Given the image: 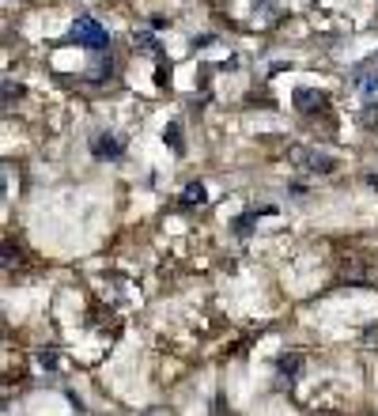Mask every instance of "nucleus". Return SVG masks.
I'll list each match as a JSON object with an SVG mask.
<instances>
[{
    "label": "nucleus",
    "mask_w": 378,
    "mask_h": 416,
    "mask_svg": "<svg viewBox=\"0 0 378 416\" xmlns=\"http://www.w3.org/2000/svg\"><path fill=\"white\" fill-rule=\"evenodd\" d=\"M15 265H19V250H15V243H4V269L12 273Z\"/></svg>",
    "instance_id": "obj_9"
},
{
    "label": "nucleus",
    "mask_w": 378,
    "mask_h": 416,
    "mask_svg": "<svg viewBox=\"0 0 378 416\" xmlns=\"http://www.w3.org/2000/svg\"><path fill=\"white\" fill-rule=\"evenodd\" d=\"M19 95H23V87H19V84H4V106H8L12 99H19Z\"/></svg>",
    "instance_id": "obj_13"
},
{
    "label": "nucleus",
    "mask_w": 378,
    "mask_h": 416,
    "mask_svg": "<svg viewBox=\"0 0 378 416\" xmlns=\"http://www.w3.org/2000/svg\"><path fill=\"white\" fill-rule=\"evenodd\" d=\"M133 50H140V53H155V57H163V50H159V42H155V35H136L133 38Z\"/></svg>",
    "instance_id": "obj_6"
},
{
    "label": "nucleus",
    "mask_w": 378,
    "mask_h": 416,
    "mask_svg": "<svg viewBox=\"0 0 378 416\" xmlns=\"http://www.w3.org/2000/svg\"><path fill=\"white\" fill-rule=\"evenodd\" d=\"M72 42H79L84 50H91V53L110 50V35H106V27H102L95 15H79V19L72 23Z\"/></svg>",
    "instance_id": "obj_1"
},
{
    "label": "nucleus",
    "mask_w": 378,
    "mask_h": 416,
    "mask_svg": "<svg viewBox=\"0 0 378 416\" xmlns=\"http://www.w3.org/2000/svg\"><path fill=\"white\" fill-rule=\"evenodd\" d=\"M163 140L171 144L174 151H186V140H182V129L178 125H167V133H163Z\"/></svg>",
    "instance_id": "obj_8"
},
{
    "label": "nucleus",
    "mask_w": 378,
    "mask_h": 416,
    "mask_svg": "<svg viewBox=\"0 0 378 416\" xmlns=\"http://www.w3.org/2000/svg\"><path fill=\"white\" fill-rule=\"evenodd\" d=\"M363 125H367V129H378V106H375V102L363 110Z\"/></svg>",
    "instance_id": "obj_11"
},
{
    "label": "nucleus",
    "mask_w": 378,
    "mask_h": 416,
    "mask_svg": "<svg viewBox=\"0 0 378 416\" xmlns=\"http://www.w3.org/2000/svg\"><path fill=\"white\" fill-rule=\"evenodd\" d=\"M95 155L99 159H122L125 155V140L122 137H114V133H102V137H95Z\"/></svg>",
    "instance_id": "obj_2"
},
{
    "label": "nucleus",
    "mask_w": 378,
    "mask_h": 416,
    "mask_svg": "<svg viewBox=\"0 0 378 416\" xmlns=\"http://www.w3.org/2000/svg\"><path fill=\"white\" fill-rule=\"evenodd\" d=\"M325 91H310V87L295 91V110H303V114H318V110H325Z\"/></svg>",
    "instance_id": "obj_3"
},
{
    "label": "nucleus",
    "mask_w": 378,
    "mask_h": 416,
    "mask_svg": "<svg viewBox=\"0 0 378 416\" xmlns=\"http://www.w3.org/2000/svg\"><path fill=\"white\" fill-rule=\"evenodd\" d=\"M155 84H171V65L159 57V68H155Z\"/></svg>",
    "instance_id": "obj_12"
},
{
    "label": "nucleus",
    "mask_w": 378,
    "mask_h": 416,
    "mask_svg": "<svg viewBox=\"0 0 378 416\" xmlns=\"http://www.w3.org/2000/svg\"><path fill=\"white\" fill-rule=\"evenodd\" d=\"M254 220H257V212H243V220L235 223V231L238 235H250V227H254Z\"/></svg>",
    "instance_id": "obj_10"
},
{
    "label": "nucleus",
    "mask_w": 378,
    "mask_h": 416,
    "mask_svg": "<svg viewBox=\"0 0 378 416\" xmlns=\"http://www.w3.org/2000/svg\"><path fill=\"white\" fill-rule=\"evenodd\" d=\"M182 201H186V205H205L208 201V189L200 186V182H189L186 193H182Z\"/></svg>",
    "instance_id": "obj_7"
},
{
    "label": "nucleus",
    "mask_w": 378,
    "mask_h": 416,
    "mask_svg": "<svg viewBox=\"0 0 378 416\" xmlns=\"http://www.w3.org/2000/svg\"><path fill=\"white\" fill-rule=\"evenodd\" d=\"M299 367H303V356L299 352H287V356H280L276 359V371H280V379H299Z\"/></svg>",
    "instance_id": "obj_4"
},
{
    "label": "nucleus",
    "mask_w": 378,
    "mask_h": 416,
    "mask_svg": "<svg viewBox=\"0 0 378 416\" xmlns=\"http://www.w3.org/2000/svg\"><path fill=\"white\" fill-rule=\"evenodd\" d=\"M341 276H367V261L359 254H341Z\"/></svg>",
    "instance_id": "obj_5"
}]
</instances>
